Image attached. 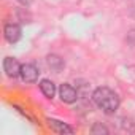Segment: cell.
<instances>
[{
	"instance_id": "8992f818",
	"label": "cell",
	"mask_w": 135,
	"mask_h": 135,
	"mask_svg": "<svg viewBox=\"0 0 135 135\" xmlns=\"http://www.w3.org/2000/svg\"><path fill=\"white\" fill-rule=\"evenodd\" d=\"M48 124H49V127H51L52 130H56V132H59V133H73V129H72V127H69L67 124H64V122H60V121L48 119Z\"/></svg>"
},
{
	"instance_id": "52a82bcc",
	"label": "cell",
	"mask_w": 135,
	"mask_h": 135,
	"mask_svg": "<svg viewBox=\"0 0 135 135\" xmlns=\"http://www.w3.org/2000/svg\"><path fill=\"white\" fill-rule=\"evenodd\" d=\"M40 89H41V92H43L48 99H52L54 94H56V86H54V83L49 81V80H41V81H40Z\"/></svg>"
},
{
	"instance_id": "ba28073f",
	"label": "cell",
	"mask_w": 135,
	"mask_h": 135,
	"mask_svg": "<svg viewBox=\"0 0 135 135\" xmlns=\"http://www.w3.org/2000/svg\"><path fill=\"white\" fill-rule=\"evenodd\" d=\"M48 65L51 67L52 70L59 72V70H62V67H64V60L59 56H49L48 57Z\"/></svg>"
},
{
	"instance_id": "6da1fadb",
	"label": "cell",
	"mask_w": 135,
	"mask_h": 135,
	"mask_svg": "<svg viewBox=\"0 0 135 135\" xmlns=\"http://www.w3.org/2000/svg\"><path fill=\"white\" fill-rule=\"evenodd\" d=\"M92 99L99 108H102L105 113H114L119 107V99L118 95L108 89V88H97L92 94Z\"/></svg>"
},
{
	"instance_id": "30bf717a",
	"label": "cell",
	"mask_w": 135,
	"mask_h": 135,
	"mask_svg": "<svg viewBox=\"0 0 135 135\" xmlns=\"http://www.w3.org/2000/svg\"><path fill=\"white\" fill-rule=\"evenodd\" d=\"M19 2H21L22 5H30V3H32V0H19Z\"/></svg>"
},
{
	"instance_id": "5b68a950",
	"label": "cell",
	"mask_w": 135,
	"mask_h": 135,
	"mask_svg": "<svg viewBox=\"0 0 135 135\" xmlns=\"http://www.w3.org/2000/svg\"><path fill=\"white\" fill-rule=\"evenodd\" d=\"M5 38L10 43H16L21 38V27L18 24H7L5 26Z\"/></svg>"
},
{
	"instance_id": "7a4b0ae2",
	"label": "cell",
	"mask_w": 135,
	"mask_h": 135,
	"mask_svg": "<svg viewBox=\"0 0 135 135\" xmlns=\"http://www.w3.org/2000/svg\"><path fill=\"white\" fill-rule=\"evenodd\" d=\"M59 95H60L62 102H65V103H73L78 99V92L70 84H62L59 88Z\"/></svg>"
},
{
	"instance_id": "3957f363",
	"label": "cell",
	"mask_w": 135,
	"mask_h": 135,
	"mask_svg": "<svg viewBox=\"0 0 135 135\" xmlns=\"http://www.w3.org/2000/svg\"><path fill=\"white\" fill-rule=\"evenodd\" d=\"M21 76L26 83H35L38 78V69L32 64H26L21 67Z\"/></svg>"
},
{
	"instance_id": "277c9868",
	"label": "cell",
	"mask_w": 135,
	"mask_h": 135,
	"mask_svg": "<svg viewBox=\"0 0 135 135\" xmlns=\"http://www.w3.org/2000/svg\"><path fill=\"white\" fill-rule=\"evenodd\" d=\"M21 67L22 65H19V62L16 59H13V57H7L3 60V69H5V72H7L8 76L15 78L18 75H21Z\"/></svg>"
},
{
	"instance_id": "9c48e42d",
	"label": "cell",
	"mask_w": 135,
	"mask_h": 135,
	"mask_svg": "<svg viewBox=\"0 0 135 135\" xmlns=\"http://www.w3.org/2000/svg\"><path fill=\"white\" fill-rule=\"evenodd\" d=\"M92 132H94V133H108V130H107L103 126H100V124H97V126L92 129Z\"/></svg>"
}]
</instances>
